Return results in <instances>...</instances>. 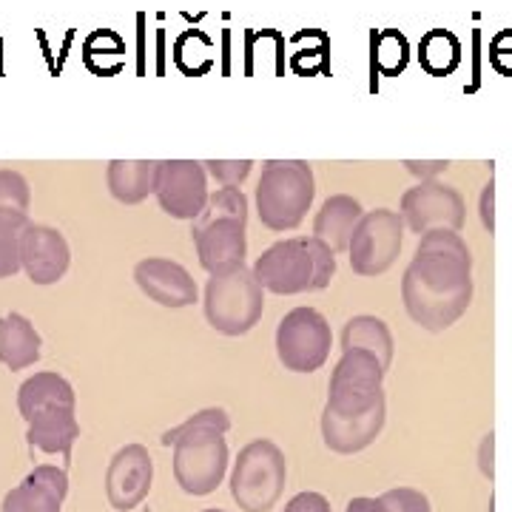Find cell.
Here are the masks:
<instances>
[{
    "label": "cell",
    "instance_id": "24",
    "mask_svg": "<svg viewBox=\"0 0 512 512\" xmlns=\"http://www.w3.org/2000/svg\"><path fill=\"white\" fill-rule=\"evenodd\" d=\"M407 63H410V46L402 32L384 29L373 35V72L379 69L387 77H396L407 69Z\"/></svg>",
    "mask_w": 512,
    "mask_h": 512
},
{
    "label": "cell",
    "instance_id": "7",
    "mask_svg": "<svg viewBox=\"0 0 512 512\" xmlns=\"http://www.w3.org/2000/svg\"><path fill=\"white\" fill-rule=\"evenodd\" d=\"M163 447H174V478L180 490L194 498L211 495L228 473V441L220 430H185L165 436Z\"/></svg>",
    "mask_w": 512,
    "mask_h": 512
},
{
    "label": "cell",
    "instance_id": "16",
    "mask_svg": "<svg viewBox=\"0 0 512 512\" xmlns=\"http://www.w3.org/2000/svg\"><path fill=\"white\" fill-rule=\"evenodd\" d=\"M26 424V441L32 450L60 456L63 464H69L74 441L80 439V421L74 416V407H46L32 419H26Z\"/></svg>",
    "mask_w": 512,
    "mask_h": 512
},
{
    "label": "cell",
    "instance_id": "26",
    "mask_svg": "<svg viewBox=\"0 0 512 512\" xmlns=\"http://www.w3.org/2000/svg\"><path fill=\"white\" fill-rule=\"evenodd\" d=\"M376 501H379V512H433L430 498L413 487H393Z\"/></svg>",
    "mask_w": 512,
    "mask_h": 512
},
{
    "label": "cell",
    "instance_id": "30",
    "mask_svg": "<svg viewBox=\"0 0 512 512\" xmlns=\"http://www.w3.org/2000/svg\"><path fill=\"white\" fill-rule=\"evenodd\" d=\"M29 481H35L40 487H46L49 493H55L57 498H63L66 501V495H69V473H66V467H55V464H37L35 470L29 473Z\"/></svg>",
    "mask_w": 512,
    "mask_h": 512
},
{
    "label": "cell",
    "instance_id": "21",
    "mask_svg": "<svg viewBox=\"0 0 512 512\" xmlns=\"http://www.w3.org/2000/svg\"><path fill=\"white\" fill-rule=\"evenodd\" d=\"M345 350H370L379 356L387 370L393 365V353H396V342H393V333L387 328V322L379 319V316H370V313H362V316H353L345 322L342 328V353Z\"/></svg>",
    "mask_w": 512,
    "mask_h": 512
},
{
    "label": "cell",
    "instance_id": "17",
    "mask_svg": "<svg viewBox=\"0 0 512 512\" xmlns=\"http://www.w3.org/2000/svg\"><path fill=\"white\" fill-rule=\"evenodd\" d=\"M362 217H365L362 202L353 200L350 194H333L322 202V208L313 217V237L330 245L333 254H342V251H348L350 237Z\"/></svg>",
    "mask_w": 512,
    "mask_h": 512
},
{
    "label": "cell",
    "instance_id": "25",
    "mask_svg": "<svg viewBox=\"0 0 512 512\" xmlns=\"http://www.w3.org/2000/svg\"><path fill=\"white\" fill-rule=\"evenodd\" d=\"M60 507H63V498H57L46 487L23 478V484L6 493L0 512H60Z\"/></svg>",
    "mask_w": 512,
    "mask_h": 512
},
{
    "label": "cell",
    "instance_id": "19",
    "mask_svg": "<svg viewBox=\"0 0 512 512\" xmlns=\"http://www.w3.org/2000/svg\"><path fill=\"white\" fill-rule=\"evenodd\" d=\"M43 339L23 313L0 316V362L9 370H26L40 362Z\"/></svg>",
    "mask_w": 512,
    "mask_h": 512
},
{
    "label": "cell",
    "instance_id": "10",
    "mask_svg": "<svg viewBox=\"0 0 512 512\" xmlns=\"http://www.w3.org/2000/svg\"><path fill=\"white\" fill-rule=\"evenodd\" d=\"M399 214H402L404 225L419 237L427 231H436V228L461 231L464 220H467L464 197L458 194V188L441 183V180H421L419 185L407 188L402 194Z\"/></svg>",
    "mask_w": 512,
    "mask_h": 512
},
{
    "label": "cell",
    "instance_id": "20",
    "mask_svg": "<svg viewBox=\"0 0 512 512\" xmlns=\"http://www.w3.org/2000/svg\"><path fill=\"white\" fill-rule=\"evenodd\" d=\"M74 404H77V396L69 379H63L52 370L29 376L18 390V410L23 419H32L46 407H74Z\"/></svg>",
    "mask_w": 512,
    "mask_h": 512
},
{
    "label": "cell",
    "instance_id": "33",
    "mask_svg": "<svg viewBox=\"0 0 512 512\" xmlns=\"http://www.w3.org/2000/svg\"><path fill=\"white\" fill-rule=\"evenodd\" d=\"M478 208H481V222H484V228L493 234L495 231V185L487 183L484 185V191H481V202H478Z\"/></svg>",
    "mask_w": 512,
    "mask_h": 512
},
{
    "label": "cell",
    "instance_id": "32",
    "mask_svg": "<svg viewBox=\"0 0 512 512\" xmlns=\"http://www.w3.org/2000/svg\"><path fill=\"white\" fill-rule=\"evenodd\" d=\"M404 168L410 171V174H416L421 180H439V174H444L450 163L447 160H436V163H416V160H407Z\"/></svg>",
    "mask_w": 512,
    "mask_h": 512
},
{
    "label": "cell",
    "instance_id": "4",
    "mask_svg": "<svg viewBox=\"0 0 512 512\" xmlns=\"http://www.w3.org/2000/svg\"><path fill=\"white\" fill-rule=\"evenodd\" d=\"M313 197L316 183L305 160H268L256 185L259 222L274 234L296 231L308 217Z\"/></svg>",
    "mask_w": 512,
    "mask_h": 512
},
{
    "label": "cell",
    "instance_id": "28",
    "mask_svg": "<svg viewBox=\"0 0 512 512\" xmlns=\"http://www.w3.org/2000/svg\"><path fill=\"white\" fill-rule=\"evenodd\" d=\"M205 165V171L222 185V188H239V185L248 180V174H251V168L254 163L251 160H208Z\"/></svg>",
    "mask_w": 512,
    "mask_h": 512
},
{
    "label": "cell",
    "instance_id": "11",
    "mask_svg": "<svg viewBox=\"0 0 512 512\" xmlns=\"http://www.w3.org/2000/svg\"><path fill=\"white\" fill-rule=\"evenodd\" d=\"M154 197L168 217L188 222L200 220V214L208 205V197H211L205 165L194 163V160H165V163H160Z\"/></svg>",
    "mask_w": 512,
    "mask_h": 512
},
{
    "label": "cell",
    "instance_id": "13",
    "mask_svg": "<svg viewBox=\"0 0 512 512\" xmlns=\"http://www.w3.org/2000/svg\"><path fill=\"white\" fill-rule=\"evenodd\" d=\"M20 265L35 285L46 288L66 276L72 265V248L57 228L29 222L20 237Z\"/></svg>",
    "mask_w": 512,
    "mask_h": 512
},
{
    "label": "cell",
    "instance_id": "6",
    "mask_svg": "<svg viewBox=\"0 0 512 512\" xmlns=\"http://www.w3.org/2000/svg\"><path fill=\"white\" fill-rule=\"evenodd\" d=\"M288 481L285 453L271 439H256L239 450L231 470V495L239 510L271 512Z\"/></svg>",
    "mask_w": 512,
    "mask_h": 512
},
{
    "label": "cell",
    "instance_id": "14",
    "mask_svg": "<svg viewBox=\"0 0 512 512\" xmlns=\"http://www.w3.org/2000/svg\"><path fill=\"white\" fill-rule=\"evenodd\" d=\"M154 481V461L143 444L120 447L106 470V495L117 512H128L140 507L151 493Z\"/></svg>",
    "mask_w": 512,
    "mask_h": 512
},
{
    "label": "cell",
    "instance_id": "29",
    "mask_svg": "<svg viewBox=\"0 0 512 512\" xmlns=\"http://www.w3.org/2000/svg\"><path fill=\"white\" fill-rule=\"evenodd\" d=\"M220 430V433H228L231 430V416L222 410V407H205L200 413H194L191 419H185L183 424L165 430V436H177V433H185V430Z\"/></svg>",
    "mask_w": 512,
    "mask_h": 512
},
{
    "label": "cell",
    "instance_id": "9",
    "mask_svg": "<svg viewBox=\"0 0 512 512\" xmlns=\"http://www.w3.org/2000/svg\"><path fill=\"white\" fill-rule=\"evenodd\" d=\"M404 220L399 211L376 208L365 211L348 245V259L353 274L373 279L387 274L402 254Z\"/></svg>",
    "mask_w": 512,
    "mask_h": 512
},
{
    "label": "cell",
    "instance_id": "15",
    "mask_svg": "<svg viewBox=\"0 0 512 512\" xmlns=\"http://www.w3.org/2000/svg\"><path fill=\"white\" fill-rule=\"evenodd\" d=\"M134 282L151 302L171 308V311L194 305L197 296H200L197 282H194V276L188 274V268H183L174 259H165V256H148L143 262H137Z\"/></svg>",
    "mask_w": 512,
    "mask_h": 512
},
{
    "label": "cell",
    "instance_id": "8",
    "mask_svg": "<svg viewBox=\"0 0 512 512\" xmlns=\"http://www.w3.org/2000/svg\"><path fill=\"white\" fill-rule=\"evenodd\" d=\"M333 333L316 308H293L276 328V356L291 373H316L328 362Z\"/></svg>",
    "mask_w": 512,
    "mask_h": 512
},
{
    "label": "cell",
    "instance_id": "36",
    "mask_svg": "<svg viewBox=\"0 0 512 512\" xmlns=\"http://www.w3.org/2000/svg\"><path fill=\"white\" fill-rule=\"evenodd\" d=\"M202 512H225V510H217V507H214V510H202Z\"/></svg>",
    "mask_w": 512,
    "mask_h": 512
},
{
    "label": "cell",
    "instance_id": "3",
    "mask_svg": "<svg viewBox=\"0 0 512 512\" xmlns=\"http://www.w3.org/2000/svg\"><path fill=\"white\" fill-rule=\"evenodd\" d=\"M336 274V254L319 237H288L274 242L254 262V276L276 296L325 291Z\"/></svg>",
    "mask_w": 512,
    "mask_h": 512
},
{
    "label": "cell",
    "instance_id": "23",
    "mask_svg": "<svg viewBox=\"0 0 512 512\" xmlns=\"http://www.w3.org/2000/svg\"><path fill=\"white\" fill-rule=\"evenodd\" d=\"M29 214L26 211H15V208H0V279H9L18 271L20 265V237L29 225Z\"/></svg>",
    "mask_w": 512,
    "mask_h": 512
},
{
    "label": "cell",
    "instance_id": "1",
    "mask_svg": "<svg viewBox=\"0 0 512 512\" xmlns=\"http://www.w3.org/2000/svg\"><path fill=\"white\" fill-rule=\"evenodd\" d=\"M473 251L461 231L436 228L421 234L402 276V302L421 330L453 328L473 305Z\"/></svg>",
    "mask_w": 512,
    "mask_h": 512
},
{
    "label": "cell",
    "instance_id": "34",
    "mask_svg": "<svg viewBox=\"0 0 512 512\" xmlns=\"http://www.w3.org/2000/svg\"><path fill=\"white\" fill-rule=\"evenodd\" d=\"M493 433L490 436H484V444H481V470H484V476L493 478Z\"/></svg>",
    "mask_w": 512,
    "mask_h": 512
},
{
    "label": "cell",
    "instance_id": "12",
    "mask_svg": "<svg viewBox=\"0 0 512 512\" xmlns=\"http://www.w3.org/2000/svg\"><path fill=\"white\" fill-rule=\"evenodd\" d=\"M191 239L200 256V265L208 274L245 265V256H248V222L245 220L200 214V220H194V228H191Z\"/></svg>",
    "mask_w": 512,
    "mask_h": 512
},
{
    "label": "cell",
    "instance_id": "31",
    "mask_svg": "<svg viewBox=\"0 0 512 512\" xmlns=\"http://www.w3.org/2000/svg\"><path fill=\"white\" fill-rule=\"evenodd\" d=\"M285 512H330V501L322 493H299L288 501Z\"/></svg>",
    "mask_w": 512,
    "mask_h": 512
},
{
    "label": "cell",
    "instance_id": "18",
    "mask_svg": "<svg viewBox=\"0 0 512 512\" xmlns=\"http://www.w3.org/2000/svg\"><path fill=\"white\" fill-rule=\"evenodd\" d=\"M160 163L157 160H111L106 183L111 197L123 205H137L157 191Z\"/></svg>",
    "mask_w": 512,
    "mask_h": 512
},
{
    "label": "cell",
    "instance_id": "2",
    "mask_svg": "<svg viewBox=\"0 0 512 512\" xmlns=\"http://www.w3.org/2000/svg\"><path fill=\"white\" fill-rule=\"evenodd\" d=\"M387 421L384 384L328 382L322 439L339 456H356L382 436Z\"/></svg>",
    "mask_w": 512,
    "mask_h": 512
},
{
    "label": "cell",
    "instance_id": "22",
    "mask_svg": "<svg viewBox=\"0 0 512 512\" xmlns=\"http://www.w3.org/2000/svg\"><path fill=\"white\" fill-rule=\"evenodd\" d=\"M421 69L433 77H447L458 69L461 63V43L453 32L447 29H433L421 37L419 43Z\"/></svg>",
    "mask_w": 512,
    "mask_h": 512
},
{
    "label": "cell",
    "instance_id": "27",
    "mask_svg": "<svg viewBox=\"0 0 512 512\" xmlns=\"http://www.w3.org/2000/svg\"><path fill=\"white\" fill-rule=\"evenodd\" d=\"M29 202H32V191L26 177L18 171H0V208H15L29 214Z\"/></svg>",
    "mask_w": 512,
    "mask_h": 512
},
{
    "label": "cell",
    "instance_id": "5",
    "mask_svg": "<svg viewBox=\"0 0 512 512\" xmlns=\"http://www.w3.org/2000/svg\"><path fill=\"white\" fill-rule=\"evenodd\" d=\"M202 308L208 325L222 336H245L256 328L265 311V288L254 276V268L234 265L208 276Z\"/></svg>",
    "mask_w": 512,
    "mask_h": 512
},
{
    "label": "cell",
    "instance_id": "35",
    "mask_svg": "<svg viewBox=\"0 0 512 512\" xmlns=\"http://www.w3.org/2000/svg\"><path fill=\"white\" fill-rule=\"evenodd\" d=\"M345 512H376V498H367V495L350 498L348 510Z\"/></svg>",
    "mask_w": 512,
    "mask_h": 512
}]
</instances>
